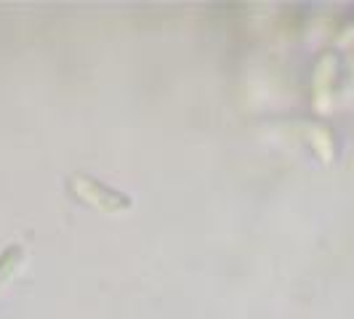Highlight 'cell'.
Listing matches in <instances>:
<instances>
[{
  "mask_svg": "<svg viewBox=\"0 0 354 319\" xmlns=\"http://www.w3.org/2000/svg\"><path fill=\"white\" fill-rule=\"evenodd\" d=\"M67 195L77 202V205H86L96 213H106V215H120L133 208V197L109 186L102 178L91 176V173H70L67 178Z\"/></svg>",
  "mask_w": 354,
  "mask_h": 319,
  "instance_id": "cell-1",
  "label": "cell"
},
{
  "mask_svg": "<svg viewBox=\"0 0 354 319\" xmlns=\"http://www.w3.org/2000/svg\"><path fill=\"white\" fill-rule=\"evenodd\" d=\"M341 70H344V61H341V53L328 48L315 59L312 64V75H309V104L315 115H328L333 109L336 102V90L341 83Z\"/></svg>",
  "mask_w": 354,
  "mask_h": 319,
  "instance_id": "cell-2",
  "label": "cell"
},
{
  "mask_svg": "<svg viewBox=\"0 0 354 319\" xmlns=\"http://www.w3.org/2000/svg\"><path fill=\"white\" fill-rule=\"evenodd\" d=\"M24 261H27V250L21 242H11L0 250V290L21 271Z\"/></svg>",
  "mask_w": 354,
  "mask_h": 319,
  "instance_id": "cell-4",
  "label": "cell"
},
{
  "mask_svg": "<svg viewBox=\"0 0 354 319\" xmlns=\"http://www.w3.org/2000/svg\"><path fill=\"white\" fill-rule=\"evenodd\" d=\"M338 43H341V46H349V43H354V14L349 17V21H346L344 32L338 35Z\"/></svg>",
  "mask_w": 354,
  "mask_h": 319,
  "instance_id": "cell-5",
  "label": "cell"
},
{
  "mask_svg": "<svg viewBox=\"0 0 354 319\" xmlns=\"http://www.w3.org/2000/svg\"><path fill=\"white\" fill-rule=\"evenodd\" d=\"M299 139L312 152V157L322 165H330L338 155V136L336 130L322 120H304L299 123Z\"/></svg>",
  "mask_w": 354,
  "mask_h": 319,
  "instance_id": "cell-3",
  "label": "cell"
}]
</instances>
